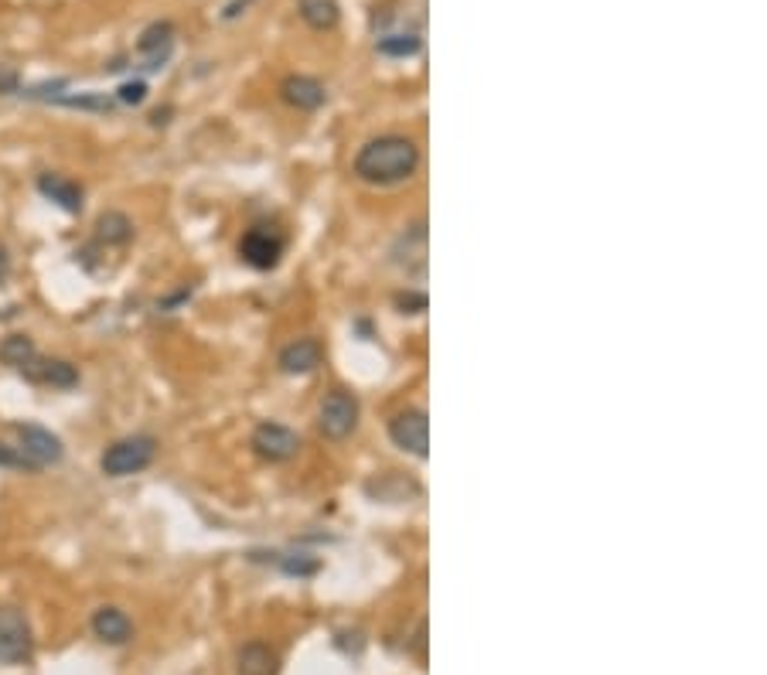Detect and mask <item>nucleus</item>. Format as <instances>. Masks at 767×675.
<instances>
[{
    "mask_svg": "<svg viewBox=\"0 0 767 675\" xmlns=\"http://www.w3.org/2000/svg\"><path fill=\"white\" fill-rule=\"evenodd\" d=\"M389 440L406 450L413 457H427V447H430V423H427V413L423 410H399L393 420H389Z\"/></svg>",
    "mask_w": 767,
    "mask_h": 675,
    "instance_id": "423d86ee",
    "label": "nucleus"
},
{
    "mask_svg": "<svg viewBox=\"0 0 767 675\" xmlns=\"http://www.w3.org/2000/svg\"><path fill=\"white\" fill-rule=\"evenodd\" d=\"M96 239L103 246H127L133 239V222L127 212H103L96 222Z\"/></svg>",
    "mask_w": 767,
    "mask_h": 675,
    "instance_id": "f3484780",
    "label": "nucleus"
},
{
    "mask_svg": "<svg viewBox=\"0 0 767 675\" xmlns=\"http://www.w3.org/2000/svg\"><path fill=\"white\" fill-rule=\"evenodd\" d=\"M280 96H283V103L294 106L300 113H314L328 103L324 86L318 79H311V75H287V79L280 82Z\"/></svg>",
    "mask_w": 767,
    "mask_h": 675,
    "instance_id": "1a4fd4ad",
    "label": "nucleus"
},
{
    "mask_svg": "<svg viewBox=\"0 0 767 675\" xmlns=\"http://www.w3.org/2000/svg\"><path fill=\"white\" fill-rule=\"evenodd\" d=\"M137 52L144 55V69H164V62L174 52V24L171 21H157L140 35Z\"/></svg>",
    "mask_w": 767,
    "mask_h": 675,
    "instance_id": "9b49d317",
    "label": "nucleus"
},
{
    "mask_svg": "<svg viewBox=\"0 0 767 675\" xmlns=\"http://www.w3.org/2000/svg\"><path fill=\"white\" fill-rule=\"evenodd\" d=\"M375 48H379V55H386V58H413V55H420L423 41H420V35H413V31H393V35H382L375 41Z\"/></svg>",
    "mask_w": 767,
    "mask_h": 675,
    "instance_id": "6ab92c4d",
    "label": "nucleus"
},
{
    "mask_svg": "<svg viewBox=\"0 0 767 675\" xmlns=\"http://www.w3.org/2000/svg\"><path fill=\"white\" fill-rule=\"evenodd\" d=\"M243 7H249V0H236V4H229V7H225V14H222V18H236V14H243Z\"/></svg>",
    "mask_w": 767,
    "mask_h": 675,
    "instance_id": "a878e982",
    "label": "nucleus"
},
{
    "mask_svg": "<svg viewBox=\"0 0 767 675\" xmlns=\"http://www.w3.org/2000/svg\"><path fill=\"white\" fill-rule=\"evenodd\" d=\"M144 99H147V82H123L120 86V103L140 106Z\"/></svg>",
    "mask_w": 767,
    "mask_h": 675,
    "instance_id": "4be33fe9",
    "label": "nucleus"
},
{
    "mask_svg": "<svg viewBox=\"0 0 767 675\" xmlns=\"http://www.w3.org/2000/svg\"><path fill=\"white\" fill-rule=\"evenodd\" d=\"M280 566L290 573V577H311V573H318V560H304V553H300V556H283Z\"/></svg>",
    "mask_w": 767,
    "mask_h": 675,
    "instance_id": "412c9836",
    "label": "nucleus"
},
{
    "mask_svg": "<svg viewBox=\"0 0 767 675\" xmlns=\"http://www.w3.org/2000/svg\"><path fill=\"white\" fill-rule=\"evenodd\" d=\"M35 652L31 624L18 607H0V665H24Z\"/></svg>",
    "mask_w": 767,
    "mask_h": 675,
    "instance_id": "20e7f679",
    "label": "nucleus"
},
{
    "mask_svg": "<svg viewBox=\"0 0 767 675\" xmlns=\"http://www.w3.org/2000/svg\"><path fill=\"white\" fill-rule=\"evenodd\" d=\"M38 191L52 205L62 208V212H69V215H79L82 212V198H86V191H82L79 181L65 178V174H55V171L38 174Z\"/></svg>",
    "mask_w": 767,
    "mask_h": 675,
    "instance_id": "9d476101",
    "label": "nucleus"
},
{
    "mask_svg": "<svg viewBox=\"0 0 767 675\" xmlns=\"http://www.w3.org/2000/svg\"><path fill=\"white\" fill-rule=\"evenodd\" d=\"M157 457V440L147 437V433H133V437L116 440L103 450L99 457V468H103L106 478H130V474H140L154 464Z\"/></svg>",
    "mask_w": 767,
    "mask_h": 675,
    "instance_id": "f03ea898",
    "label": "nucleus"
},
{
    "mask_svg": "<svg viewBox=\"0 0 767 675\" xmlns=\"http://www.w3.org/2000/svg\"><path fill=\"white\" fill-rule=\"evenodd\" d=\"M324 362V345L318 338H294L290 345H283L280 352V369L287 375H307Z\"/></svg>",
    "mask_w": 767,
    "mask_h": 675,
    "instance_id": "f8f14e48",
    "label": "nucleus"
},
{
    "mask_svg": "<svg viewBox=\"0 0 767 675\" xmlns=\"http://www.w3.org/2000/svg\"><path fill=\"white\" fill-rule=\"evenodd\" d=\"M416 168H420V147H416L410 137L386 133V137H375L358 150L352 171L358 181H365V185L389 188V185L410 181Z\"/></svg>",
    "mask_w": 767,
    "mask_h": 675,
    "instance_id": "f257e3e1",
    "label": "nucleus"
},
{
    "mask_svg": "<svg viewBox=\"0 0 767 675\" xmlns=\"http://www.w3.org/2000/svg\"><path fill=\"white\" fill-rule=\"evenodd\" d=\"M21 375L31 382H38V386H55V389L79 386V369L69 362H62V358H35Z\"/></svg>",
    "mask_w": 767,
    "mask_h": 675,
    "instance_id": "ddd939ff",
    "label": "nucleus"
},
{
    "mask_svg": "<svg viewBox=\"0 0 767 675\" xmlns=\"http://www.w3.org/2000/svg\"><path fill=\"white\" fill-rule=\"evenodd\" d=\"M396 304L403 307V314H420L427 311V294H399Z\"/></svg>",
    "mask_w": 767,
    "mask_h": 675,
    "instance_id": "5701e85b",
    "label": "nucleus"
},
{
    "mask_svg": "<svg viewBox=\"0 0 767 675\" xmlns=\"http://www.w3.org/2000/svg\"><path fill=\"white\" fill-rule=\"evenodd\" d=\"M18 89V72H0V93H14Z\"/></svg>",
    "mask_w": 767,
    "mask_h": 675,
    "instance_id": "b1692460",
    "label": "nucleus"
},
{
    "mask_svg": "<svg viewBox=\"0 0 767 675\" xmlns=\"http://www.w3.org/2000/svg\"><path fill=\"white\" fill-rule=\"evenodd\" d=\"M283 249H287V236L273 225H253L243 239H239V260L253 270H273L280 263Z\"/></svg>",
    "mask_w": 767,
    "mask_h": 675,
    "instance_id": "39448f33",
    "label": "nucleus"
},
{
    "mask_svg": "<svg viewBox=\"0 0 767 675\" xmlns=\"http://www.w3.org/2000/svg\"><path fill=\"white\" fill-rule=\"evenodd\" d=\"M297 11L307 28H314V31H331V28H338V21H341L338 0H297Z\"/></svg>",
    "mask_w": 767,
    "mask_h": 675,
    "instance_id": "2eb2a0df",
    "label": "nucleus"
},
{
    "mask_svg": "<svg viewBox=\"0 0 767 675\" xmlns=\"http://www.w3.org/2000/svg\"><path fill=\"white\" fill-rule=\"evenodd\" d=\"M253 450L256 454L263 457V461H270V464H283V461H290V457H297V450H300V437L290 427H283V423H270V420H263L260 427L253 430Z\"/></svg>",
    "mask_w": 767,
    "mask_h": 675,
    "instance_id": "0eeeda50",
    "label": "nucleus"
},
{
    "mask_svg": "<svg viewBox=\"0 0 767 675\" xmlns=\"http://www.w3.org/2000/svg\"><path fill=\"white\" fill-rule=\"evenodd\" d=\"M358 396L348 393V389H331L328 396L321 399V410H318V430L324 433V440H345L352 437L355 427H358Z\"/></svg>",
    "mask_w": 767,
    "mask_h": 675,
    "instance_id": "7ed1b4c3",
    "label": "nucleus"
},
{
    "mask_svg": "<svg viewBox=\"0 0 767 675\" xmlns=\"http://www.w3.org/2000/svg\"><path fill=\"white\" fill-rule=\"evenodd\" d=\"M18 440H21L18 450L28 457L31 464H35V468H48V464H58L65 457L62 440H58L52 430L38 427V423H21Z\"/></svg>",
    "mask_w": 767,
    "mask_h": 675,
    "instance_id": "6e6552de",
    "label": "nucleus"
},
{
    "mask_svg": "<svg viewBox=\"0 0 767 675\" xmlns=\"http://www.w3.org/2000/svg\"><path fill=\"white\" fill-rule=\"evenodd\" d=\"M93 635L106 645H127L133 638V621L120 607H99L93 614Z\"/></svg>",
    "mask_w": 767,
    "mask_h": 675,
    "instance_id": "4468645a",
    "label": "nucleus"
},
{
    "mask_svg": "<svg viewBox=\"0 0 767 675\" xmlns=\"http://www.w3.org/2000/svg\"><path fill=\"white\" fill-rule=\"evenodd\" d=\"M239 672H243V675H277L280 672V658H277V652H273L270 645H260V641H253V645H246L243 652H239Z\"/></svg>",
    "mask_w": 767,
    "mask_h": 675,
    "instance_id": "dca6fc26",
    "label": "nucleus"
},
{
    "mask_svg": "<svg viewBox=\"0 0 767 675\" xmlns=\"http://www.w3.org/2000/svg\"><path fill=\"white\" fill-rule=\"evenodd\" d=\"M0 468H7V471H38L35 464H31L28 457L11 444H0Z\"/></svg>",
    "mask_w": 767,
    "mask_h": 675,
    "instance_id": "aec40b11",
    "label": "nucleus"
},
{
    "mask_svg": "<svg viewBox=\"0 0 767 675\" xmlns=\"http://www.w3.org/2000/svg\"><path fill=\"white\" fill-rule=\"evenodd\" d=\"M7 277H11V253H7V246L0 243V283Z\"/></svg>",
    "mask_w": 767,
    "mask_h": 675,
    "instance_id": "393cba45",
    "label": "nucleus"
},
{
    "mask_svg": "<svg viewBox=\"0 0 767 675\" xmlns=\"http://www.w3.org/2000/svg\"><path fill=\"white\" fill-rule=\"evenodd\" d=\"M35 358H38V348L28 335H7L4 341H0V362H4L7 369L24 372L31 362H35Z\"/></svg>",
    "mask_w": 767,
    "mask_h": 675,
    "instance_id": "a211bd4d",
    "label": "nucleus"
}]
</instances>
